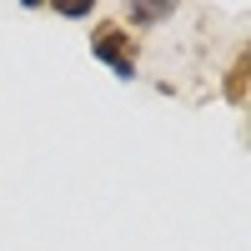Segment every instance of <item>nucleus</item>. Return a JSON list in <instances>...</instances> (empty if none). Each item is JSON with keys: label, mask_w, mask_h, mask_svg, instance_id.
<instances>
[{"label": "nucleus", "mask_w": 251, "mask_h": 251, "mask_svg": "<svg viewBox=\"0 0 251 251\" xmlns=\"http://www.w3.org/2000/svg\"><path fill=\"white\" fill-rule=\"evenodd\" d=\"M131 40H136V35H126L121 25H100V30L91 35V50H96L100 60H106V66H111L121 80H131V75H136V60H131Z\"/></svg>", "instance_id": "1"}, {"label": "nucleus", "mask_w": 251, "mask_h": 251, "mask_svg": "<svg viewBox=\"0 0 251 251\" xmlns=\"http://www.w3.org/2000/svg\"><path fill=\"white\" fill-rule=\"evenodd\" d=\"M166 15H171V5H131L136 25H151V20H166Z\"/></svg>", "instance_id": "3"}, {"label": "nucleus", "mask_w": 251, "mask_h": 251, "mask_svg": "<svg viewBox=\"0 0 251 251\" xmlns=\"http://www.w3.org/2000/svg\"><path fill=\"white\" fill-rule=\"evenodd\" d=\"M226 96H231L236 106L246 100V60H236V71H231V80H226Z\"/></svg>", "instance_id": "2"}]
</instances>
